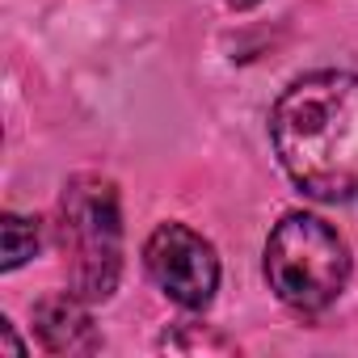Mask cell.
<instances>
[{"label":"cell","instance_id":"obj_1","mask_svg":"<svg viewBox=\"0 0 358 358\" xmlns=\"http://www.w3.org/2000/svg\"><path fill=\"white\" fill-rule=\"evenodd\" d=\"M270 139L287 177L320 203H358V76L312 72L274 114Z\"/></svg>","mask_w":358,"mask_h":358},{"label":"cell","instance_id":"obj_2","mask_svg":"<svg viewBox=\"0 0 358 358\" xmlns=\"http://www.w3.org/2000/svg\"><path fill=\"white\" fill-rule=\"evenodd\" d=\"M59 249L80 299H110L122 274V215L118 190L106 177H72L59 199Z\"/></svg>","mask_w":358,"mask_h":358},{"label":"cell","instance_id":"obj_3","mask_svg":"<svg viewBox=\"0 0 358 358\" xmlns=\"http://www.w3.org/2000/svg\"><path fill=\"white\" fill-rule=\"evenodd\" d=\"M266 282L287 308L324 312L350 282V249L324 220L291 211L266 241Z\"/></svg>","mask_w":358,"mask_h":358},{"label":"cell","instance_id":"obj_4","mask_svg":"<svg viewBox=\"0 0 358 358\" xmlns=\"http://www.w3.org/2000/svg\"><path fill=\"white\" fill-rule=\"evenodd\" d=\"M143 266L156 287L182 308H207L220 287V257L211 241H203L186 224H160L143 245Z\"/></svg>","mask_w":358,"mask_h":358},{"label":"cell","instance_id":"obj_5","mask_svg":"<svg viewBox=\"0 0 358 358\" xmlns=\"http://www.w3.org/2000/svg\"><path fill=\"white\" fill-rule=\"evenodd\" d=\"M34 333L51 354H97L101 337L93 329V316L85 312V299L76 291H59L34 303Z\"/></svg>","mask_w":358,"mask_h":358},{"label":"cell","instance_id":"obj_6","mask_svg":"<svg viewBox=\"0 0 358 358\" xmlns=\"http://www.w3.org/2000/svg\"><path fill=\"white\" fill-rule=\"evenodd\" d=\"M38 245H43V236H38V224L34 220L5 215V224H0V266H5V270L26 266L38 253Z\"/></svg>","mask_w":358,"mask_h":358},{"label":"cell","instance_id":"obj_7","mask_svg":"<svg viewBox=\"0 0 358 358\" xmlns=\"http://www.w3.org/2000/svg\"><path fill=\"white\" fill-rule=\"evenodd\" d=\"M0 350H5V354H26V345L17 341V333H13L9 320H0Z\"/></svg>","mask_w":358,"mask_h":358},{"label":"cell","instance_id":"obj_8","mask_svg":"<svg viewBox=\"0 0 358 358\" xmlns=\"http://www.w3.org/2000/svg\"><path fill=\"white\" fill-rule=\"evenodd\" d=\"M228 5H232V9H253L257 0H228Z\"/></svg>","mask_w":358,"mask_h":358}]
</instances>
